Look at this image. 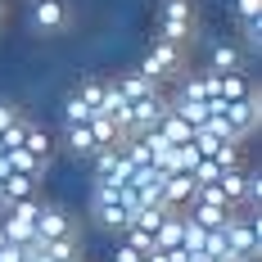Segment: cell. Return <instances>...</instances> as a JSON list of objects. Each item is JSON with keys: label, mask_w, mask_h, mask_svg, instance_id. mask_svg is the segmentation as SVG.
<instances>
[{"label": "cell", "mask_w": 262, "mask_h": 262, "mask_svg": "<svg viewBox=\"0 0 262 262\" xmlns=\"http://www.w3.org/2000/svg\"><path fill=\"white\" fill-rule=\"evenodd\" d=\"M222 239H226V258L231 262H258L262 258V217L258 212H231L226 226H222Z\"/></svg>", "instance_id": "6da1fadb"}, {"label": "cell", "mask_w": 262, "mask_h": 262, "mask_svg": "<svg viewBox=\"0 0 262 262\" xmlns=\"http://www.w3.org/2000/svg\"><path fill=\"white\" fill-rule=\"evenodd\" d=\"M63 149H68L73 158H95L91 127H86V122H73V127H63Z\"/></svg>", "instance_id": "7c38bea8"}, {"label": "cell", "mask_w": 262, "mask_h": 262, "mask_svg": "<svg viewBox=\"0 0 262 262\" xmlns=\"http://www.w3.org/2000/svg\"><path fill=\"white\" fill-rule=\"evenodd\" d=\"M91 222L108 235H122L131 226V208L118 185H91Z\"/></svg>", "instance_id": "3957f363"}, {"label": "cell", "mask_w": 262, "mask_h": 262, "mask_svg": "<svg viewBox=\"0 0 262 262\" xmlns=\"http://www.w3.org/2000/svg\"><path fill=\"white\" fill-rule=\"evenodd\" d=\"M181 63H185V59H181V46H172V41H154L149 50L140 54V68H136V73L149 77L154 86H163V81H172L177 73H181Z\"/></svg>", "instance_id": "5b68a950"}, {"label": "cell", "mask_w": 262, "mask_h": 262, "mask_svg": "<svg viewBox=\"0 0 262 262\" xmlns=\"http://www.w3.org/2000/svg\"><path fill=\"white\" fill-rule=\"evenodd\" d=\"M5 244H9V239H5V226H0V249H5Z\"/></svg>", "instance_id": "e0dca14e"}, {"label": "cell", "mask_w": 262, "mask_h": 262, "mask_svg": "<svg viewBox=\"0 0 262 262\" xmlns=\"http://www.w3.org/2000/svg\"><path fill=\"white\" fill-rule=\"evenodd\" d=\"M18 149L32 154L41 167H50V158H54V136L41 127L36 118H27V113H23V118H18Z\"/></svg>", "instance_id": "ba28073f"}, {"label": "cell", "mask_w": 262, "mask_h": 262, "mask_svg": "<svg viewBox=\"0 0 262 262\" xmlns=\"http://www.w3.org/2000/svg\"><path fill=\"white\" fill-rule=\"evenodd\" d=\"M104 108H108V77H86V81H77V86L68 91V100H63V127L91 122V118H100Z\"/></svg>", "instance_id": "7a4b0ae2"}, {"label": "cell", "mask_w": 262, "mask_h": 262, "mask_svg": "<svg viewBox=\"0 0 262 262\" xmlns=\"http://www.w3.org/2000/svg\"><path fill=\"white\" fill-rule=\"evenodd\" d=\"M36 212H41V194H36V199H23V204L0 208L5 239H9V244H32V239H36Z\"/></svg>", "instance_id": "52a82bcc"}, {"label": "cell", "mask_w": 262, "mask_h": 262, "mask_svg": "<svg viewBox=\"0 0 262 262\" xmlns=\"http://www.w3.org/2000/svg\"><path fill=\"white\" fill-rule=\"evenodd\" d=\"M239 50H249V54L262 50V18L258 23H239Z\"/></svg>", "instance_id": "4fadbf2b"}, {"label": "cell", "mask_w": 262, "mask_h": 262, "mask_svg": "<svg viewBox=\"0 0 262 262\" xmlns=\"http://www.w3.org/2000/svg\"><path fill=\"white\" fill-rule=\"evenodd\" d=\"M208 73H244V50H239V41H212Z\"/></svg>", "instance_id": "9c48e42d"}, {"label": "cell", "mask_w": 262, "mask_h": 262, "mask_svg": "<svg viewBox=\"0 0 262 262\" xmlns=\"http://www.w3.org/2000/svg\"><path fill=\"white\" fill-rule=\"evenodd\" d=\"M68 23V5L63 0H32V27L36 32H59Z\"/></svg>", "instance_id": "30bf717a"}, {"label": "cell", "mask_w": 262, "mask_h": 262, "mask_svg": "<svg viewBox=\"0 0 262 262\" xmlns=\"http://www.w3.org/2000/svg\"><path fill=\"white\" fill-rule=\"evenodd\" d=\"M77 235V217L63 208V204H54V199H41V212H36V239L32 244H50V239H73ZM27 244V249H32Z\"/></svg>", "instance_id": "8992f818"}, {"label": "cell", "mask_w": 262, "mask_h": 262, "mask_svg": "<svg viewBox=\"0 0 262 262\" xmlns=\"http://www.w3.org/2000/svg\"><path fill=\"white\" fill-rule=\"evenodd\" d=\"M194 36V0H163L158 9V41L185 46Z\"/></svg>", "instance_id": "277c9868"}, {"label": "cell", "mask_w": 262, "mask_h": 262, "mask_svg": "<svg viewBox=\"0 0 262 262\" xmlns=\"http://www.w3.org/2000/svg\"><path fill=\"white\" fill-rule=\"evenodd\" d=\"M18 118H23V113H18V108L9 104V100H0V136H5V131L14 127V122H18Z\"/></svg>", "instance_id": "9a60e30c"}, {"label": "cell", "mask_w": 262, "mask_h": 262, "mask_svg": "<svg viewBox=\"0 0 262 262\" xmlns=\"http://www.w3.org/2000/svg\"><path fill=\"white\" fill-rule=\"evenodd\" d=\"M36 194H41V181H36V177H27V172H5V204H0V208L23 204V199H36Z\"/></svg>", "instance_id": "8fae6325"}, {"label": "cell", "mask_w": 262, "mask_h": 262, "mask_svg": "<svg viewBox=\"0 0 262 262\" xmlns=\"http://www.w3.org/2000/svg\"><path fill=\"white\" fill-rule=\"evenodd\" d=\"M231 9H235L239 23H258L262 18V0H231Z\"/></svg>", "instance_id": "5bb4252c"}, {"label": "cell", "mask_w": 262, "mask_h": 262, "mask_svg": "<svg viewBox=\"0 0 262 262\" xmlns=\"http://www.w3.org/2000/svg\"><path fill=\"white\" fill-rule=\"evenodd\" d=\"M9 23V5H5V0H0V27Z\"/></svg>", "instance_id": "2e32d148"}]
</instances>
